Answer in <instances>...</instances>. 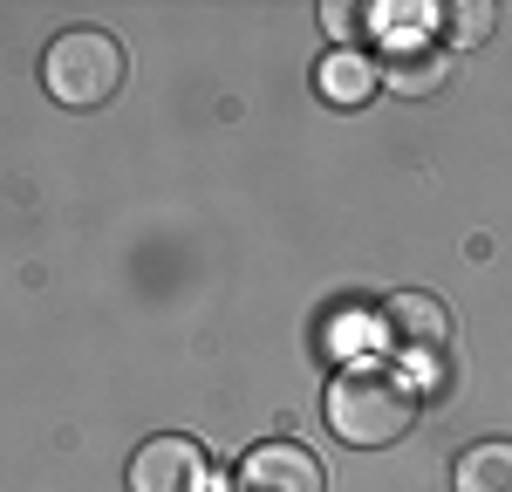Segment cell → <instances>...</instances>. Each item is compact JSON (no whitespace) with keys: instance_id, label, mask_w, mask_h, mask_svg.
<instances>
[{"instance_id":"cell-1","label":"cell","mask_w":512,"mask_h":492,"mask_svg":"<svg viewBox=\"0 0 512 492\" xmlns=\"http://www.w3.org/2000/svg\"><path fill=\"white\" fill-rule=\"evenodd\" d=\"M417 424V390L396 376L390 363H349L328 383V431L342 445L383 451Z\"/></svg>"},{"instance_id":"cell-2","label":"cell","mask_w":512,"mask_h":492,"mask_svg":"<svg viewBox=\"0 0 512 492\" xmlns=\"http://www.w3.org/2000/svg\"><path fill=\"white\" fill-rule=\"evenodd\" d=\"M41 82H48V96H55L62 110H96V103H110L123 89L117 35H103V28H69V35H55L48 55H41Z\"/></svg>"},{"instance_id":"cell-3","label":"cell","mask_w":512,"mask_h":492,"mask_svg":"<svg viewBox=\"0 0 512 492\" xmlns=\"http://www.w3.org/2000/svg\"><path fill=\"white\" fill-rule=\"evenodd\" d=\"M376 342H383L390 356H403L410 369H424L451 349V308H444L437 294H390V301L376 308Z\"/></svg>"},{"instance_id":"cell-4","label":"cell","mask_w":512,"mask_h":492,"mask_svg":"<svg viewBox=\"0 0 512 492\" xmlns=\"http://www.w3.org/2000/svg\"><path fill=\"white\" fill-rule=\"evenodd\" d=\"M130 492H205V445L185 431H164L130 458Z\"/></svg>"},{"instance_id":"cell-5","label":"cell","mask_w":512,"mask_h":492,"mask_svg":"<svg viewBox=\"0 0 512 492\" xmlns=\"http://www.w3.org/2000/svg\"><path fill=\"white\" fill-rule=\"evenodd\" d=\"M233 492H321V458L301 451V445H287V438L253 445L233 472Z\"/></svg>"},{"instance_id":"cell-6","label":"cell","mask_w":512,"mask_h":492,"mask_svg":"<svg viewBox=\"0 0 512 492\" xmlns=\"http://www.w3.org/2000/svg\"><path fill=\"white\" fill-rule=\"evenodd\" d=\"M383 82L403 89V96H431L437 82H444V55H437L431 41H396L390 62H383Z\"/></svg>"},{"instance_id":"cell-7","label":"cell","mask_w":512,"mask_h":492,"mask_svg":"<svg viewBox=\"0 0 512 492\" xmlns=\"http://www.w3.org/2000/svg\"><path fill=\"white\" fill-rule=\"evenodd\" d=\"M451 486L458 492H512V438L472 445L458 465H451Z\"/></svg>"},{"instance_id":"cell-8","label":"cell","mask_w":512,"mask_h":492,"mask_svg":"<svg viewBox=\"0 0 512 492\" xmlns=\"http://www.w3.org/2000/svg\"><path fill=\"white\" fill-rule=\"evenodd\" d=\"M321 96H328V103H342V110H355V103H369V89H376V69H369V62H362V55H349V48H335V55H328V62H321Z\"/></svg>"},{"instance_id":"cell-9","label":"cell","mask_w":512,"mask_h":492,"mask_svg":"<svg viewBox=\"0 0 512 492\" xmlns=\"http://www.w3.org/2000/svg\"><path fill=\"white\" fill-rule=\"evenodd\" d=\"M444 21H451V41H485V35H492V21H499V14H492V7L478 0V7H451Z\"/></svg>"}]
</instances>
